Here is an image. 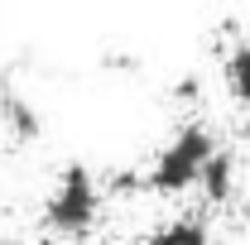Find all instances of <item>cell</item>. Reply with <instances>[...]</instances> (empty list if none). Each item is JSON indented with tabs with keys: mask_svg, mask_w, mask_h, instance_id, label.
Returning a JSON list of instances; mask_svg holds the SVG:
<instances>
[{
	"mask_svg": "<svg viewBox=\"0 0 250 245\" xmlns=\"http://www.w3.org/2000/svg\"><path fill=\"white\" fill-rule=\"evenodd\" d=\"M212 154H217V140H212V130L202 121L178 125V135L154 154V163H149V173H145V187L173 197V192H183V187H192L202 178V168H207Z\"/></svg>",
	"mask_w": 250,
	"mask_h": 245,
	"instance_id": "obj_1",
	"label": "cell"
},
{
	"mask_svg": "<svg viewBox=\"0 0 250 245\" xmlns=\"http://www.w3.org/2000/svg\"><path fill=\"white\" fill-rule=\"evenodd\" d=\"M96 212H101V187H96L92 168L72 159L58 173V187L43 202V221H48V231H58L67 241H82L96 226Z\"/></svg>",
	"mask_w": 250,
	"mask_h": 245,
	"instance_id": "obj_2",
	"label": "cell"
},
{
	"mask_svg": "<svg viewBox=\"0 0 250 245\" xmlns=\"http://www.w3.org/2000/svg\"><path fill=\"white\" fill-rule=\"evenodd\" d=\"M0 121H5V130L15 140H24V144H34L43 135V116L34 111V101H24V96H15V92L0 96Z\"/></svg>",
	"mask_w": 250,
	"mask_h": 245,
	"instance_id": "obj_3",
	"label": "cell"
},
{
	"mask_svg": "<svg viewBox=\"0 0 250 245\" xmlns=\"http://www.w3.org/2000/svg\"><path fill=\"white\" fill-rule=\"evenodd\" d=\"M197 187H202V197H207L212 207L231 202V192H236V159H231L226 149H217L212 159H207V168H202Z\"/></svg>",
	"mask_w": 250,
	"mask_h": 245,
	"instance_id": "obj_4",
	"label": "cell"
},
{
	"mask_svg": "<svg viewBox=\"0 0 250 245\" xmlns=\"http://www.w3.org/2000/svg\"><path fill=\"white\" fill-rule=\"evenodd\" d=\"M149 245H212V231L202 216H173L149 236Z\"/></svg>",
	"mask_w": 250,
	"mask_h": 245,
	"instance_id": "obj_5",
	"label": "cell"
},
{
	"mask_svg": "<svg viewBox=\"0 0 250 245\" xmlns=\"http://www.w3.org/2000/svg\"><path fill=\"white\" fill-rule=\"evenodd\" d=\"M221 77H226V92L236 96L241 106H250V39H246V43H236V48L226 53Z\"/></svg>",
	"mask_w": 250,
	"mask_h": 245,
	"instance_id": "obj_6",
	"label": "cell"
},
{
	"mask_svg": "<svg viewBox=\"0 0 250 245\" xmlns=\"http://www.w3.org/2000/svg\"><path fill=\"white\" fill-rule=\"evenodd\" d=\"M173 96H178V101L202 96V77H192V72H188V77H178V82H173Z\"/></svg>",
	"mask_w": 250,
	"mask_h": 245,
	"instance_id": "obj_7",
	"label": "cell"
},
{
	"mask_svg": "<svg viewBox=\"0 0 250 245\" xmlns=\"http://www.w3.org/2000/svg\"><path fill=\"white\" fill-rule=\"evenodd\" d=\"M241 135H246V144H250V116H246V125H241Z\"/></svg>",
	"mask_w": 250,
	"mask_h": 245,
	"instance_id": "obj_8",
	"label": "cell"
}]
</instances>
